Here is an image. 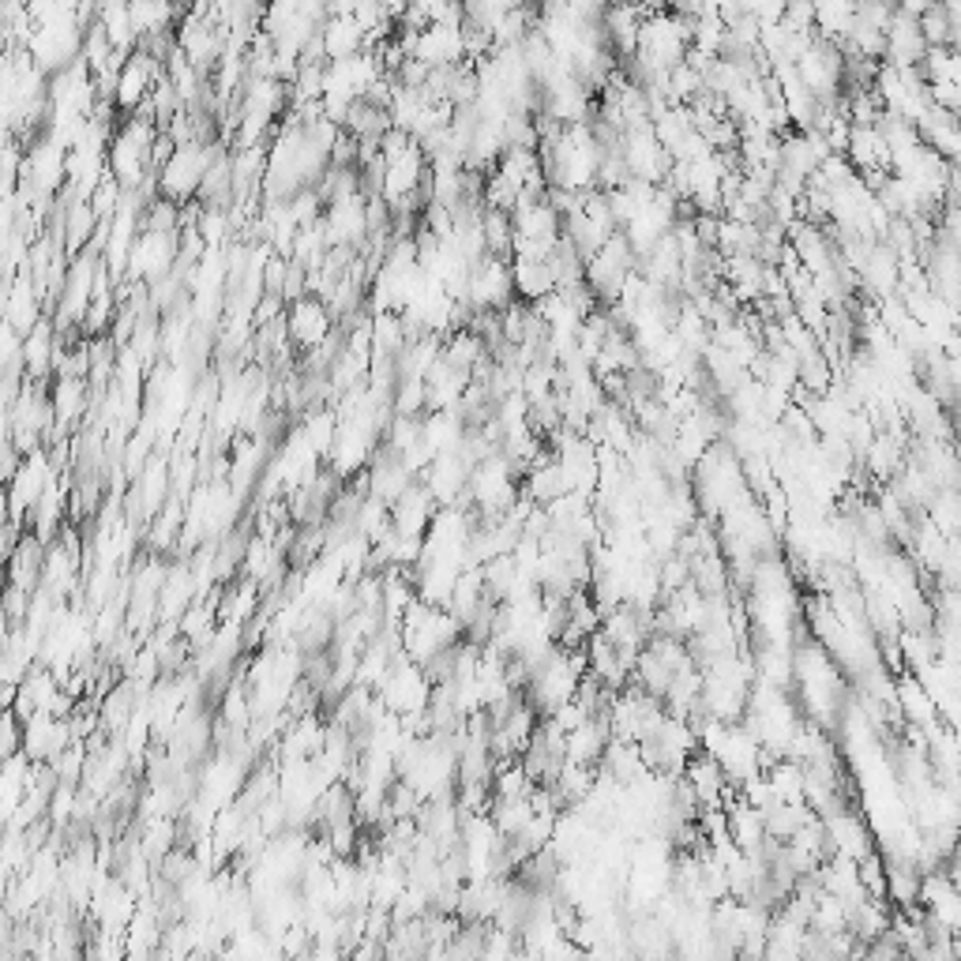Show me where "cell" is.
Masks as SVG:
<instances>
[{
    "mask_svg": "<svg viewBox=\"0 0 961 961\" xmlns=\"http://www.w3.org/2000/svg\"><path fill=\"white\" fill-rule=\"evenodd\" d=\"M23 27V53L35 60V68L46 79L68 72L84 60V38H87V12L72 4H30Z\"/></svg>",
    "mask_w": 961,
    "mask_h": 961,
    "instance_id": "6da1fadb",
    "label": "cell"
},
{
    "mask_svg": "<svg viewBox=\"0 0 961 961\" xmlns=\"http://www.w3.org/2000/svg\"><path fill=\"white\" fill-rule=\"evenodd\" d=\"M120 125L109 136L106 147V174L117 180L120 192H147L155 188L158 166H155V147L161 128L147 114L136 117H117Z\"/></svg>",
    "mask_w": 961,
    "mask_h": 961,
    "instance_id": "7a4b0ae2",
    "label": "cell"
},
{
    "mask_svg": "<svg viewBox=\"0 0 961 961\" xmlns=\"http://www.w3.org/2000/svg\"><path fill=\"white\" fill-rule=\"evenodd\" d=\"M462 643V627L448 609H437L429 601H410V609L399 620V646L402 657H410L413 665H432L437 657Z\"/></svg>",
    "mask_w": 961,
    "mask_h": 961,
    "instance_id": "3957f363",
    "label": "cell"
},
{
    "mask_svg": "<svg viewBox=\"0 0 961 961\" xmlns=\"http://www.w3.org/2000/svg\"><path fill=\"white\" fill-rule=\"evenodd\" d=\"M747 496H752V489H747V481H744L741 459L717 440L714 448L695 462V508L722 519L725 511H733Z\"/></svg>",
    "mask_w": 961,
    "mask_h": 961,
    "instance_id": "277c9868",
    "label": "cell"
},
{
    "mask_svg": "<svg viewBox=\"0 0 961 961\" xmlns=\"http://www.w3.org/2000/svg\"><path fill=\"white\" fill-rule=\"evenodd\" d=\"M218 144H204V139H188V144H174L169 158L161 161L158 177H155V188H158V199L166 204H192L204 188V177L210 169V161L218 155Z\"/></svg>",
    "mask_w": 961,
    "mask_h": 961,
    "instance_id": "5b68a950",
    "label": "cell"
},
{
    "mask_svg": "<svg viewBox=\"0 0 961 961\" xmlns=\"http://www.w3.org/2000/svg\"><path fill=\"white\" fill-rule=\"evenodd\" d=\"M158 79H161V60L136 46L125 60H120L114 84H109V90H106L109 109H114L117 117L144 114L150 95H155V87H158Z\"/></svg>",
    "mask_w": 961,
    "mask_h": 961,
    "instance_id": "8992f818",
    "label": "cell"
},
{
    "mask_svg": "<svg viewBox=\"0 0 961 961\" xmlns=\"http://www.w3.org/2000/svg\"><path fill=\"white\" fill-rule=\"evenodd\" d=\"M180 259V229H150L144 226L128 248V278L144 282V286H158L177 271Z\"/></svg>",
    "mask_w": 961,
    "mask_h": 961,
    "instance_id": "52a82bcc",
    "label": "cell"
},
{
    "mask_svg": "<svg viewBox=\"0 0 961 961\" xmlns=\"http://www.w3.org/2000/svg\"><path fill=\"white\" fill-rule=\"evenodd\" d=\"M57 462L53 454H49L46 448H35L27 454H19V467L12 470V478H8L4 492H8V514H12L16 522L23 519H35V508L42 503V496L49 484L57 481Z\"/></svg>",
    "mask_w": 961,
    "mask_h": 961,
    "instance_id": "ba28073f",
    "label": "cell"
},
{
    "mask_svg": "<svg viewBox=\"0 0 961 961\" xmlns=\"http://www.w3.org/2000/svg\"><path fill=\"white\" fill-rule=\"evenodd\" d=\"M631 275H635V252L627 248V241L620 234H616L612 241H605V245L586 259L582 286L594 301L612 305V301H620V293H624L627 282H631Z\"/></svg>",
    "mask_w": 961,
    "mask_h": 961,
    "instance_id": "9c48e42d",
    "label": "cell"
},
{
    "mask_svg": "<svg viewBox=\"0 0 961 961\" xmlns=\"http://www.w3.org/2000/svg\"><path fill=\"white\" fill-rule=\"evenodd\" d=\"M514 297V286H511V259H500V256H489L484 252L481 259L470 263V275H467V293H462V305L481 312V316H496L511 305Z\"/></svg>",
    "mask_w": 961,
    "mask_h": 961,
    "instance_id": "30bf717a",
    "label": "cell"
},
{
    "mask_svg": "<svg viewBox=\"0 0 961 961\" xmlns=\"http://www.w3.org/2000/svg\"><path fill=\"white\" fill-rule=\"evenodd\" d=\"M286 335L293 346L316 353L331 342V331H335V312L327 308V301L316 297V293H301V297L290 301L286 320H282Z\"/></svg>",
    "mask_w": 961,
    "mask_h": 961,
    "instance_id": "8fae6325",
    "label": "cell"
},
{
    "mask_svg": "<svg viewBox=\"0 0 961 961\" xmlns=\"http://www.w3.org/2000/svg\"><path fill=\"white\" fill-rule=\"evenodd\" d=\"M920 12L924 8L916 4H902L894 8L883 35V65L886 68H916L928 53V38L920 30Z\"/></svg>",
    "mask_w": 961,
    "mask_h": 961,
    "instance_id": "7c38bea8",
    "label": "cell"
},
{
    "mask_svg": "<svg viewBox=\"0 0 961 961\" xmlns=\"http://www.w3.org/2000/svg\"><path fill=\"white\" fill-rule=\"evenodd\" d=\"M826 831V842H831V853L837 856H849V860H864L875 853V837H872V826L867 818L856 812V807H845V812H834L826 818H818Z\"/></svg>",
    "mask_w": 961,
    "mask_h": 961,
    "instance_id": "4fadbf2b",
    "label": "cell"
},
{
    "mask_svg": "<svg viewBox=\"0 0 961 961\" xmlns=\"http://www.w3.org/2000/svg\"><path fill=\"white\" fill-rule=\"evenodd\" d=\"M437 500L429 496V489H424L421 481H413L406 492L399 496V500L388 508V526L399 538L406 541H421L424 530L432 526V519H437Z\"/></svg>",
    "mask_w": 961,
    "mask_h": 961,
    "instance_id": "5bb4252c",
    "label": "cell"
},
{
    "mask_svg": "<svg viewBox=\"0 0 961 961\" xmlns=\"http://www.w3.org/2000/svg\"><path fill=\"white\" fill-rule=\"evenodd\" d=\"M49 410H53L57 432L72 429V424L87 413V376H57L53 394H49Z\"/></svg>",
    "mask_w": 961,
    "mask_h": 961,
    "instance_id": "9a60e30c",
    "label": "cell"
},
{
    "mask_svg": "<svg viewBox=\"0 0 961 961\" xmlns=\"http://www.w3.org/2000/svg\"><path fill=\"white\" fill-rule=\"evenodd\" d=\"M898 710H902V717L913 728H920V733H928V728L939 725V710L935 703L928 699V692L916 684V676L909 673L905 680H898Z\"/></svg>",
    "mask_w": 961,
    "mask_h": 961,
    "instance_id": "2e32d148",
    "label": "cell"
},
{
    "mask_svg": "<svg viewBox=\"0 0 961 961\" xmlns=\"http://www.w3.org/2000/svg\"><path fill=\"white\" fill-rule=\"evenodd\" d=\"M57 335L49 331V323H38L23 342V369L27 380H42L49 369L57 364Z\"/></svg>",
    "mask_w": 961,
    "mask_h": 961,
    "instance_id": "e0dca14e",
    "label": "cell"
}]
</instances>
